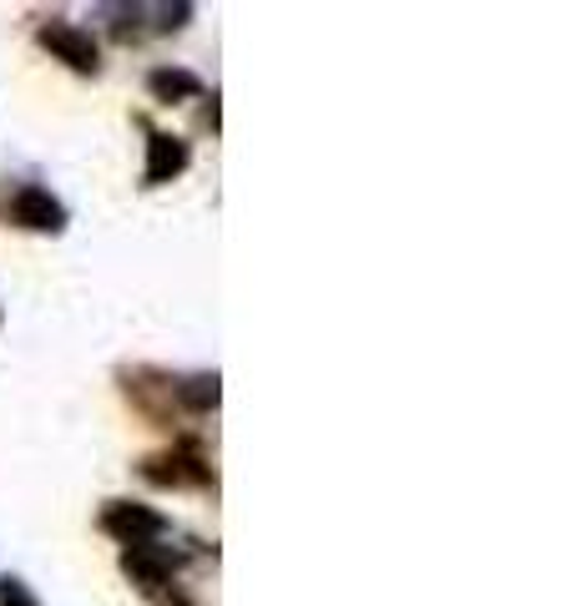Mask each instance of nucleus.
<instances>
[{"instance_id": "423d86ee", "label": "nucleus", "mask_w": 576, "mask_h": 606, "mask_svg": "<svg viewBox=\"0 0 576 606\" xmlns=\"http://www.w3.org/2000/svg\"><path fill=\"white\" fill-rule=\"evenodd\" d=\"M147 86H152L157 102H188V96H203V82L192 72H182V66H157L152 76H147Z\"/></svg>"}, {"instance_id": "f257e3e1", "label": "nucleus", "mask_w": 576, "mask_h": 606, "mask_svg": "<svg viewBox=\"0 0 576 606\" xmlns=\"http://www.w3.org/2000/svg\"><path fill=\"white\" fill-rule=\"evenodd\" d=\"M36 41L61 61V66H72V72H82V76H96V66H102L96 36L82 31V25H72V21H46L36 31Z\"/></svg>"}, {"instance_id": "1a4fd4ad", "label": "nucleus", "mask_w": 576, "mask_h": 606, "mask_svg": "<svg viewBox=\"0 0 576 606\" xmlns=\"http://www.w3.org/2000/svg\"><path fill=\"white\" fill-rule=\"evenodd\" d=\"M162 15H168V21H162V25H168V31H178V25H188L192 6H172V11H162Z\"/></svg>"}, {"instance_id": "7ed1b4c3", "label": "nucleus", "mask_w": 576, "mask_h": 606, "mask_svg": "<svg viewBox=\"0 0 576 606\" xmlns=\"http://www.w3.org/2000/svg\"><path fill=\"white\" fill-rule=\"evenodd\" d=\"M6 217L21 227H31V233H61L66 227V208H61V198H51L46 188H36V182H25L21 192L11 198V208H6Z\"/></svg>"}, {"instance_id": "20e7f679", "label": "nucleus", "mask_w": 576, "mask_h": 606, "mask_svg": "<svg viewBox=\"0 0 576 606\" xmlns=\"http://www.w3.org/2000/svg\"><path fill=\"white\" fill-rule=\"evenodd\" d=\"M192 152L182 137H168V131H152V142H147V188H162V182H172L178 172H188Z\"/></svg>"}, {"instance_id": "f03ea898", "label": "nucleus", "mask_w": 576, "mask_h": 606, "mask_svg": "<svg viewBox=\"0 0 576 606\" xmlns=\"http://www.w3.org/2000/svg\"><path fill=\"white\" fill-rule=\"evenodd\" d=\"M102 531L117 535L121 546H152L157 535L168 531V521L152 511V506H137V500H111L102 511Z\"/></svg>"}, {"instance_id": "0eeeda50", "label": "nucleus", "mask_w": 576, "mask_h": 606, "mask_svg": "<svg viewBox=\"0 0 576 606\" xmlns=\"http://www.w3.org/2000/svg\"><path fill=\"white\" fill-rule=\"evenodd\" d=\"M182 404H192V410H213L217 404V374H192V380L178 384Z\"/></svg>"}, {"instance_id": "39448f33", "label": "nucleus", "mask_w": 576, "mask_h": 606, "mask_svg": "<svg viewBox=\"0 0 576 606\" xmlns=\"http://www.w3.org/2000/svg\"><path fill=\"white\" fill-rule=\"evenodd\" d=\"M121 571L137 576L142 586H162V582H172L178 556H172L168 546H127V551H121Z\"/></svg>"}, {"instance_id": "6e6552de", "label": "nucleus", "mask_w": 576, "mask_h": 606, "mask_svg": "<svg viewBox=\"0 0 576 606\" xmlns=\"http://www.w3.org/2000/svg\"><path fill=\"white\" fill-rule=\"evenodd\" d=\"M0 606H36V602L25 596L21 582H0Z\"/></svg>"}]
</instances>
